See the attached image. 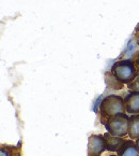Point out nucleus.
Listing matches in <instances>:
<instances>
[{
    "label": "nucleus",
    "instance_id": "1",
    "mask_svg": "<svg viewBox=\"0 0 139 156\" xmlns=\"http://www.w3.org/2000/svg\"><path fill=\"white\" fill-rule=\"evenodd\" d=\"M120 113L125 112V105L124 98L119 95H109L106 96L100 103V115L101 122H105L108 119L118 115Z\"/></svg>",
    "mask_w": 139,
    "mask_h": 156
},
{
    "label": "nucleus",
    "instance_id": "2",
    "mask_svg": "<svg viewBox=\"0 0 139 156\" xmlns=\"http://www.w3.org/2000/svg\"><path fill=\"white\" fill-rule=\"evenodd\" d=\"M110 71L122 84L127 85L139 74V67L133 60L122 59L114 62Z\"/></svg>",
    "mask_w": 139,
    "mask_h": 156
},
{
    "label": "nucleus",
    "instance_id": "3",
    "mask_svg": "<svg viewBox=\"0 0 139 156\" xmlns=\"http://www.w3.org/2000/svg\"><path fill=\"white\" fill-rule=\"evenodd\" d=\"M106 130L112 136L126 137L128 136V125H130V115L127 113H120L118 115L108 119L103 122Z\"/></svg>",
    "mask_w": 139,
    "mask_h": 156
},
{
    "label": "nucleus",
    "instance_id": "4",
    "mask_svg": "<svg viewBox=\"0 0 139 156\" xmlns=\"http://www.w3.org/2000/svg\"><path fill=\"white\" fill-rule=\"evenodd\" d=\"M106 150V142L104 135H91L88 138L87 144V155L101 156Z\"/></svg>",
    "mask_w": 139,
    "mask_h": 156
},
{
    "label": "nucleus",
    "instance_id": "5",
    "mask_svg": "<svg viewBox=\"0 0 139 156\" xmlns=\"http://www.w3.org/2000/svg\"><path fill=\"white\" fill-rule=\"evenodd\" d=\"M125 112L128 115L139 114V92H131L124 98Z\"/></svg>",
    "mask_w": 139,
    "mask_h": 156
},
{
    "label": "nucleus",
    "instance_id": "6",
    "mask_svg": "<svg viewBox=\"0 0 139 156\" xmlns=\"http://www.w3.org/2000/svg\"><path fill=\"white\" fill-rule=\"evenodd\" d=\"M104 138H105L106 142V150L109 152H118L121 149V147L124 144L125 139L124 137H118V136H112L110 135L108 131L104 133Z\"/></svg>",
    "mask_w": 139,
    "mask_h": 156
},
{
    "label": "nucleus",
    "instance_id": "7",
    "mask_svg": "<svg viewBox=\"0 0 139 156\" xmlns=\"http://www.w3.org/2000/svg\"><path fill=\"white\" fill-rule=\"evenodd\" d=\"M118 156H139V149L135 140H126L121 149L117 152Z\"/></svg>",
    "mask_w": 139,
    "mask_h": 156
},
{
    "label": "nucleus",
    "instance_id": "8",
    "mask_svg": "<svg viewBox=\"0 0 139 156\" xmlns=\"http://www.w3.org/2000/svg\"><path fill=\"white\" fill-rule=\"evenodd\" d=\"M128 137L132 140H136L139 138V114L130 115Z\"/></svg>",
    "mask_w": 139,
    "mask_h": 156
},
{
    "label": "nucleus",
    "instance_id": "9",
    "mask_svg": "<svg viewBox=\"0 0 139 156\" xmlns=\"http://www.w3.org/2000/svg\"><path fill=\"white\" fill-rule=\"evenodd\" d=\"M105 82H106V85H107V87L111 88V90H122V88L124 87V84H122V83L111 73V71L106 72L105 73Z\"/></svg>",
    "mask_w": 139,
    "mask_h": 156
},
{
    "label": "nucleus",
    "instance_id": "10",
    "mask_svg": "<svg viewBox=\"0 0 139 156\" xmlns=\"http://www.w3.org/2000/svg\"><path fill=\"white\" fill-rule=\"evenodd\" d=\"M0 156H22L21 147L13 145H1Z\"/></svg>",
    "mask_w": 139,
    "mask_h": 156
},
{
    "label": "nucleus",
    "instance_id": "11",
    "mask_svg": "<svg viewBox=\"0 0 139 156\" xmlns=\"http://www.w3.org/2000/svg\"><path fill=\"white\" fill-rule=\"evenodd\" d=\"M127 87L131 92H139V74L132 81V82L128 83Z\"/></svg>",
    "mask_w": 139,
    "mask_h": 156
},
{
    "label": "nucleus",
    "instance_id": "12",
    "mask_svg": "<svg viewBox=\"0 0 139 156\" xmlns=\"http://www.w3.org/2000/svg\"><path fill=\"white\" fill-rule=\"evenodd\" d=\"M133 62H134L137 66H139V51L138 52H136V53L133 55Z\"/></svg>",
    "mask_w": 139,
    "mask_h": 156
},
{
    "label": "nucleus",
    "instance_id": "13",
    "mask_svg": "<svg viewBox=\"0 0 139 156\" xmlns=\"http://www.w3.org/2000/svg\"><path fill=\"white\" fill-rule=\"evenodd\" d=\"M136 36H135V39H136V41L138 42V44H139V25L137 26V28H136Z\"/></svg>",
    "mask_w": 139,
    "mask_h": 156
},
{
    "label": "nucleus",
    "instance_id": "14",
    "mask_svg": "<svg viewBox=\"0 0 139 156\" xmlns=\"http://www.w3.org/2000/svg\"><path fill=\"white\" fill-rule=\"evenodd\" d=\"M135 142H136L137 147H138V149H139V138H138V139H136V140H135Z\"/></svg>",
    "mask_w": 139,
    "mask_h": 156
},
{
    "label": "nucleus",
    "instance_id": "15",
    "mask_svg": "<svg viewBox=\"0 0 139 156\" xmlns=\"http://www.w3.org/2000/svg\"><path fill=\"white\" fill-rule=\"evenodd\" d=\"M109 156H118V155H114V154H111V155H109Z\"/></svg>",
    "mask_w": 139,
    "mask_h": 156
}]
</instances>
